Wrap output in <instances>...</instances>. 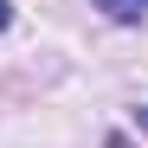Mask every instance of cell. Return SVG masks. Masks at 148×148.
I'll use <instances>...</instances> for the list:
<instances>
[{
  "label": "cell",
  "mask_w": 148,
  "mask_h": 148,
  "mask_svg": "<svg viewBox=\"0 0 148 148\" xmlns=\"http://www.w3.org/2000/svg\"><path fill=\"white\" fill-rule=\"evenodd\" d=\"M90 7H103V19H122V26H129V19L148 13V0H90Z\"/></svg>",
  "instance_id": "6da1fadb"
},
{
  "label": "cell",
  "mask_w": 148,
  "mask_h": 148,
  "mask_svg": "<svg viewBox=\"0 0 148 148\" xmlns=\"http://www.w3.org/2000/svg\"><path fill=\"white\" fill-rule=\"evenodd\" d=\"M13 26V0H0V32H7Z\"/></svg>",
  "instance_id": "7a4b0ae2"
}]
</instances>
